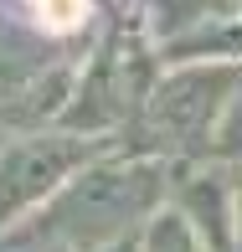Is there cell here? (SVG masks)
Wrapping results in <instances>:
<instances>
[{
    "instance_id": "obj_3",
    "label": "cell",
    "mask_w": 242,
    "mask_h": 252,
    "mask_svg": "<svg viewBox=\"0 0 242 252\" xmlns=\"http://www.w3.org/2000/svg\"><path fill=\"white\" fill-rule=\"evenodd\" d=\"M170 211L201 237L206 252H232V237H237L232 170H227V165H206V159L175 165V180H170Z\"/></svg>"
},
{
    "instance_id": "obj_7",
    "label": "cell",
    "mask_w": 242,
    "mask_h": 252,
    "mask_svg": "<svg viewBox=\"0 0 242 252\" xmlns=\"http://www.w3.org/2000/svg\"><path fill=\"white\" fill-rule=\"evenodd\" d=\"M232 201H237V237H232V252H242V165L232 170Z\"/></svg>"
},
{
    "instance_id": "obj_1",
    "label": "cell",
    "mask_w": 242,
    "mask_h": 252,
    "mask_svg": "<svg viewBox=\"0 0 242 252\" xmlns=\"http://www.w3.org/2000/svg\"><path fill=\"white\" fill-rule=\"evenodd\" d=\"M170 180H175L170 159L113 150V155L93 159L88 170H77L21 226L31 237H41V242L67 247V252H98L108 242L139 237L149 216L170 206Z\"/></svg>"
},
{
    "instance_id": "obj_2",
    "label": "cell",
    "mask_w": 242,
    "mask_h": 252,
    "mask_svg": "<svg viewBox=\"0 0 242 252\" xmlns=\"http://www.w3.org/2000/svg\"><path fill=\"white\" fill-rule=\"evenodd\" d=\"M124 150L113 139H83V134L62 129H36L21 139H0V232L31 221L77 170H88L93 159Z\"/></svg>"
},
{
    "instance_id": "obj_5",
    "label": "cell",
    "mask_w": 242,
    "mask_h": 252,
    "mask_svg": "<svg viewBox=\"0 0 242 252\" xmlns=\"http://www.w3.org/2000/svg\"><path fill=\"white\" fill-rule=\"evenodd\" d=\"M139 252H206V247H201V237H196L191 226L165 206V211H155V216L144 221V232H139Z\"/></svg>"
},
{
    "instance_id": "obj_4",
    "label": "cell",
    "mask_w": 242,
    "mask_h": 252,
    "mask_svg": "<svg viewBox=\"0 0 242 252\" xmlns=\"http://www.w3.org/2000/svg\"><path fill=\"white\" fill-rule=\"evenodd\" d=\"M206 165H242V77H237V88H232V98H227V108H222V119H216V129H211V144H206Z\"/></svg>"
},
{
    "instance_id": "obj_6",
    "label": "cell",
    "mask_w": 242,
    "mask_h": 252,
    "mask_svg": "<svg viewBox=\"0 0 242 252\" xmlns=\"http://www.w3.org/2000/svg\"><path fill=\"white\" fill-rule=\"evenodd\" d=\"M31 10V26L41 36H72L88 21V0H21Z\"/></svg>"
},
{
    "instance_id": "obj_8",
    "label": "cell",
    "mask_w": 242,
    "mask_h": 252,
    "mask_svg": "<svg viewBox=\"0 0 242 252\" xmlns=\"http://www.w3.org/2000/svg\"><path fill=\"white\" fill-rule=\"evenodd\" d=\"M98 252H139V237H124V242H108V247H98Z\"/></svg>"
}]
</instances>
